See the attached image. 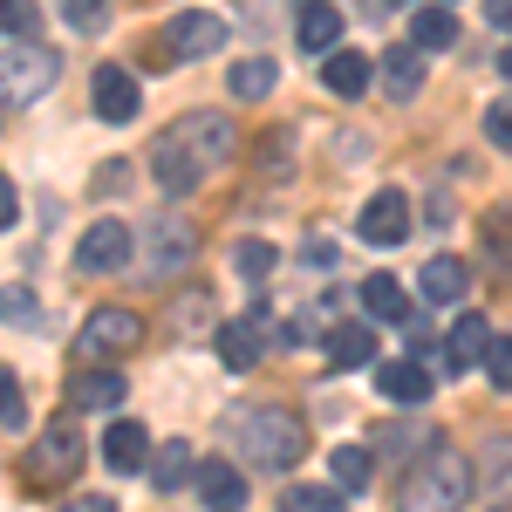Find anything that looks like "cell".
Wrapping results in <instances>:
<instances>
[{
  "instance_id": "obj_1",
  "label": "cell",
  "mask_w": 512,
  "mask_h": 512,
  "mask_svg": "<svg viewBox=\"0 0 512 512\" xmlns=\"http://www.w3.org/2000/svg\"><path fill=\"white\" fill-rule=\"evenodd\" d=\"M233 151H239L233 117H219V110H185V117L158 137L151 171H158L164 198H185V192H198L219 164H233Z\"/></svg>"
},
{
  "instance_id": "obj_2",
  "label": "cell",
  "mask_w": 512,
  "mask_h": 512,
  "mask_svg": "<svg viewBox=\"0 0 512 512\" xmlns=\"http://www.w3.org/2000/svg\"><path fill=\"white\" fill-rule=\"evenodd\" d=\"M233 437H239V458L260 465V472H287L308 458V424L280 403H246L233 417Z\"/></svg>"
},
{
  "instance_id": "obj_3",
  "label": "cell",
  "mask_w": 512,
  "mask_h": 512,
  "mask_svg": "<svg viewBox=\"0 0 512 512\" xmlns=\"http://www.w3.org/2000/svg\"><path fill=\"white\" fill-rule=\"evenodd\" d=\"M478 472L451 451V444H437V451H424L410 472H403V485H396V512H458L465 499H472Z\"/></svg>"
},
{
  "instance_id": "obj_4",
  "label": "cell",
  "mask_w": 512,
  "mask_h": 512,
  "mask_svg": "<svg viewBox=\"0 0 512 512\" xmlns=\"http://www.w3.org/2000/svg\"><path fill=\"white\" fill-rule=\"evenodd\" d=\"M62 76V62L41 48V41H14V48H0V110H28L41 103L48 89Z\"/></svg>"
},
{
  "instance_id": "obj_5",
  "label": "cell",
  "mask_w": 512,
  "mask_h": 512,
  "mask_svg": "<svg viewBox=\"0 0 512 512\" xmlns=\"http://www.w3.org/2000/svg\"><path fill=\"white\" fill-rule=\"evenodd\" d=\"M76 465H82L76 417H55V424L35 437V451H28V472H35V485H62V478H76Z\"/></svg>"
},
{
  "instance_id": "obj_6",
  "label": "cell",
  "mask_w": 512,
  "mask_h": 512,
  "mask_svg": "<svg viewBox=\"0 0 512 512\" xmlns=\"http://www.w3.org/2000/svg\"><path fill=\"white\" fill-rule=\"evenodd\" d=\"M137 342H144V321L130 315V308H96L76 335V362H103V355L137 349Z\"/></svg>"
},
{
  "instance_id": "obj_7",
  "label": "cell",
  "mask_w": 512,
  "mask_h": 512,
  "mask_svg": "<svg viewBox=\"0 0 512 512\" xmlns=\"http://www.w3.org/2000/svg\"><path fill=\"white\" fill-rule=\"evenodd\" d=\"M130 253H137L130 226H123V219H96V226L82 233V246H76V267L82 274H123Z\"/></svg>"
},
{
  "instance_id": "obj_8",
  "label": "cell",
  "mask_w": 512,
  "mask_h": 512,
  "mask_svg": "<svg viewBox=\"0 0 512 512\" xmlns=\"http://www.w3.org/2000/svg\"><path fill=\"white\" fill-rule=\"evenodd\" d=\"M226 35H233V28H226L219 14H178V21L164 28V41H171V55H178V62L219 55V48H226Z\"/></svg>"
},
{
  "instance_id": "obj_9",
  "label": "cell",
  "mask_w": 512,
  "mask_h": 512,
  "mask_svg": "<svg viewBox=\"0 0 512 512\" xmlns=\"http://www.w3.org/2000/svg\"><path fill=\"white\" fill-rule=\"evenodd\" d=\"M212 342H219V362H226V369H253L260 349H267V315L219 321V328H212Z\"/></svg>"
},
{
  "instance_id": "obj_10",
  "label": "cell",
  "mask_w": 512,
  "mask_h": 512,
  "mask_svg": "<svg viewBox=\"0 0 512 512\" xmlns=\"http://www.w3.org/2000/svg\"><path fill=\"white\" fill-rule=\"evenodd\" d=\"M431 362H417V355H390V362H376V390L390 396V403H424L431 396Z\"/></svg>"
},
{
  "instance_id": "obj_11",
  "label": "cell",
  "mask_w": 512,
  "mask_h": 512,
  "mask_svg": "<svg viewBox=\"0 0 512 512\" xmlns=\"http://www.w3.org/2000/svg\"><path fill=\"white\" fill-rule=\"evenodd\" d=\"M355 226H362L369 246H396V239L410 233V198H403V192H376L369 205H362V219H355Z\"/></svg>"
},
{
  "instance_id": "obj_12",
  "label": "cell",
  "mask_w": 512,
  "mask_h": 512,
  "mask_svg": "<svg viewBox=\"0 0 512 512\" xmlns=\"http://www.w3.org/2000/svg\"><path fill=\"white\" fill-rule=\"evenodd\" d=\"M137 110H144L137 76H130V69H96V117L103 123H130Z\"/></svg>"
},
{
  "instance_id": "obj_13",
  "label": "cell",
  "mask_w": 512,
  "mask_h": 512,
  "mask_svg": "<svg viewBox=\"0 0 512 512\" xmlns=\"http://www.w3.org/2000/svg\"><path fill=\"white\" fill-rule=\"evenodd\" d=\"M69 403H76V410H117L123 376L110 369V362H82L76 376H69Z\"/></svg>"
},
{
  "instance_id": "obj_14",
  "label": "cell",
  "mask_w": 512,
  "mask_h": 512,
  "mask_svg": "<svg viewBox=\"0 0 512 512\" xmlns=\"http://www.w3.org/2000/svg\"><path fill=\"white\" fill-rule=\"evenodd\" d=\"M369 76H383V96L410 103L424 89V48H383V62H369Z\"/></svg>"
},
{
  "instance_id": "obj_15",
  "label": "cell",
  "mask_w": 512,
  "mask_h": 512,
  "mask_svg": "<svg viewBox=\"0 0 512 512\" xmlns=\"http://www.w3.org/2000/svg\"><path fill=\"white\" fill-rule=\"evenodd\" d=\"M103 465H110V472H144V465H151V437H144L137 417H117V424L103 431Z\"/></svg>"
},
{
  "instance_id": "obj_16",
  "label": "cell",
  "mask_w": 512,
  "mask_h": 512,
  "mask_svg": "<svg viewBox=\"0 0 512 512\" xmlns=\"http://www.w3.org/2000/svg\"><path fill=\"white\" fill-rule=\"evenodd\" d=\"M417 287H424V301H431V308H451V301H465L472 274H465V260H458V253H437V260H424Z\"/></svg>"
},
{
  "instance_id": "obj_17",
  "label": "cell",
  "mask_w": 512,
  "mask_h": 512,
  "mask_svg": "<svg viewBox=\"0 0 512 512\" xmlns=\"http://www.w3.org/2000/svg\"><path fill=\"white\" fill-rule=\"evenodd\" d=\"M321 89H328V96H362V89H369V55L328 48V55H321Z\"/></svg>"
},
{
  "instance_id": "obj_18",
  "label": "cell",
  "mask_w": 512,
  "mask_h": 512,
  "mask_svg": "<svg viewBox=\"0 0 512 512\" xmlns=\"http://www.w3.org/2000/svg\"><path fill=\"white\" fill-rule=\"evenodd\" d=\"M328 369H362L369 355H376V335L362 328V321H342V328H328Z\"/></svg>"
},
{
  "instance_id": "obj_19",
  "label": "cell",
  "mask_w": 512,
  "mask_h": 512,
  "mask_svg": "<svg viewBox=\"0 0 512 512\" xmlns=\"http://www.w3.org/2000/svg\"><path fill=\"white\" fill-rule=\"evenodd\" d=\"M192 226L185 219H171V226H158V239H151V280H164V274H178L185 260H192Z\"/></svg>"
},
{
  "instance_id": "obj_20",
  "label": "cell",
  "mask_w": 512,
  "mask_h": 512,
  "mask_svg": "<svg viewBox=\"0 0 512 512\" xmlns=\"http://www.w3.org/2000/svg\"><path fill=\"white\" fill-rule=\"evenodd\" d=\"M226 82H233L239 103H260V96H274V89H280V62H274V55H246V62H233V76H226Z\"/></svg>"
},
{
  "instance_id": "obj_21",
  "label": "cell",
  "mask_w": 512,
  "mask_h": 512,
  "mask_svg": "<svg viewBox=\"0 0 512 512\" xmlns=\"http://www.w3.org/2000/svg\"><path fill=\"white\" fill-rule=\"evenodd\" d=\"M485 342H492V321L485 315H458L451 321V342H444V355H451L444 369H472L478 355H485Z\"/></svg>"
},
{
  "instance_id": "obj_22",
  "label": "cell",
  "mask_w": 512,
  "mask_h": 512,
  "mask_svg": "<svg viewBox=\"0 0 512 512\" xmlns=\"http://www.w3.org/2000/svg\"><path fill=\"white\" fill-rule=\"evenodd\" d=\"M198 492L212 512H246V478L233 465H198Z\"/></svg>"
},
{
  "instance_id": "obj_23",
  "label": "cell",
  "mask_w": 512,
  "mask_h": 512,
  "mask_svg": "<svg viewBox=\"0 0 512 512\" xmlns=\"http://www.w3.org/2000/svg\"><path fill=\"white\" fill-rule=\"evenodd\" d=\"M192 444H185V437H164V451L158 458H151V485H158V492H185V485H192Z\"/></svg>"
},
{
  "instance_id": "obj_24",
  "label": "cell",
  "mask_w": 512,
  "mask_h": 512,
  "mask_svg": "<svg viewBox=\"0 0 512 512\" xmlns=\"http://www.w3.org/2000/svg\"><path fill=\"white\" fill-rule=\"evenodd\" d=\"M301 48H308V55L342 48V14H335L328 0H308V7H301Z\"/></svg>"
},
{
  "instance_id": "obj_25",
  "label": "cell",
  "mask_w": 512,
  "mask_h": 512,
  "mask_svg": "<svg viewBox=\"0 0 512 512\" xmlns=\"http://www.w3.org/2000/svg\"><path fill=\"white\" fill-rule=\"evenodd\" d=\"M458 41V21H451V7H417L410 14V48H424V55H444Z\"/></svg>"
},
{
  "instance_id": "obj_26",
  "label": "cell",
  "mask_w": 512,
  "mask_h": 512,
  "mask_svg": "<svg viewBox=\"0 0 512 512\" xmlns=\"http://www.w3.org/2000/svg\"><path fill=\"white\" fill-rule=\"evenodd\" d=\"M478 478H485L499 499H512V437L506 431H492L485 444H478Z\"/></svg>"
},
{
  "instance_id": "obj_27",
  "label": "cell",
  "mask_w": 512,
  "mask_h": 512,
  "mask_svg": "<svg viewBox=\"0 0 512 512\" xmlns=\"http://www.w3.org/2000/svg\"><path fill=\"white\" fill-rule=\"evenodd\" d=\"M362 308H369V315H383V321H410L403 287H396L390 274H369V280H362Z\"/></svg>"
},
{
  "instance_id": "obj_28",
  "label": "cell",
  "mask_w": 512,
  "mask_h": 512,
  "mask_svg": "<svg viewBox=\"0 0 512 512\" xmlns=\"http://www.w3.org/2000/svg\"><path fill=\"white\" fill-rule=\"evenodd\" d=\"M342 485H287L280 492V512H342Z\"/></svg>"
},
{
  "instance_id": "obj_29",
  "label": "cell",
  "mask_w": 512,
  "mask_h": 512,
  "mask_svg": "<svg viewBox=\"0 0 512 512\" xmlns=\"http://www.w3.org/2000/svg\"><path fill=\"white\" fill-rule=\"evenodd\" d=\"M328 472H335V485H342V492H362V485H369V472H376V458H369L362 444H342V451L328 458Z\"/></svg>"
},
{
  "instance_id": "obj_30",
  "label": "cell",
  "mask_w": 512,
  "mask_h": 512,
  "mask_svg": "<svg viewBox=\"0 0 512 512\" xmlns=\"http://www.w3.org/2000/svg\"><path fill=\"white\" fill-rule=\"evenodd\" d=\"M485 253L499 260V274H512V205H492V219H485Z\"/></svg>"
},
{
  "instance_id": "obj_31",
  "label": "cell",
  "mask_w": 512,
  "mask_h": 512,
  "mask_svg": "<svg viewBox=\"0 0 512 512\" xmlns=\"http://www.w3.org/2000/svg\"><path fill=\"white\" fill-rule=\"evenodd\" d=\"M110 7H117V0H62V21H69L76 35H96V28L110 21Z\"/></svg>"
},
{
  "instance_id": "obj_32",
  "label": "cell",
  "mask_w": 512,
  "mask_h": 512,
  "mask_svg": "<svg viewBox=\"0 0 512 512\" xmlns=\"http://www.w3.org/2000/svg\"><path fill=\"white\" fill-rule=\"evenodd\" d=\"M233 267L246 280H267V274H274V246H267V239H246V246L233 253Z\"/></svg>"
},
{
  "instance_id": "obj_33",
  "label": "cell",
  "mask_w": 512,
  "mask_h": 512,
  "mask_svg": "<svg viewBox=\"0 0 512 512\" xmlns=\"http://www.w3.org/2000/svg\"><path fill=\"white\" fill-rule=\"evenodd\" d=\"M0 321L7 328H35V294L28 287H0Z\"/></svg>"
},
{
  "instance_id": "obj_34",
  "label": "cell",
  "mask_w": 512,
  "mask_h": 512,
  "mask_svg": "<svg viewBox=\"0 0 512 512\" xmlns=\"http://www.w3.org/2000/svg\"><path fill=\"white\" fill-rule=\"evenodd\" d=\"M0 28H7V35H35L41 7H35V0H0Z\"/></svg>"
},
{
  "instance_id": "obj_35",
  "label": "cell",
  "mask_w": 512,
  "mask_h": 512,
  "mask_svg": "<svg viewBox=\"0 0 512 512\" xmlns=\"http://www.w3.org/2000/svg\"><path fill=\"white\" fill-rule=\"evenodd\" d=\"M478 362H485V376H492V383H499V390H512V342H506V335H492V342H485V355H478Z\"/></svg>"
},
{
  "instance_id": "obj_36",
  "label": "cell",
  "mask_w": 512,
  "mask_h": 512,
  "mask_svg": "<svg viewBox=\"0 0 512 512\" xmlns=\"http://www.w3.org/2000/svg\"><path fill=\"white\" fill-rule=\"evenodd\" d=\"M485 137H492L499 151H512V96H499V103L485 110Z\"/></svg>"
},
{
  "instance_id": "obj_37",
  "label": "cell",
  "mask_w": 512,
  "mask_h": 512,
  "mask_svg": "<svg viewBox=\"0 0 512 512\" xmlns=\"http://www.w3.org/2000/svg\"><path fill=\"white\" fill-rule=\"evenodd\" d=\"M0 424H28V403H21V383L0 376Z\"/></svg>"
},
{
  "instance_id": "obj_38",
  "label": "cell",
  "mask_w": 512,
  "mask_h": 512,
  "mask_svg": "<svg viewBox=\"0 0 512 512\" xmlns=\"http://www.w3.org/2000/svg\"><path fill=\"white\" fill-rule=\"evenodd\" d=\"M260 144H267L260 151V171H287V130H267Z\"/></svg>"
},
{
  "instance_id": "obj_39",
  "label": "cell",
  "mask_w": 512,
  "mask_h": 512,
  "mask_svg": "<svg viewBox=\"0 0 512 512\" xmlns=\"http://www.w3.org/2000/svg\"><path fill=\"white\" fill-rule=\"evenodd\" d=\"M21 219V192H14V178H0V233Z\"/></svg>"
},
{
  "instance_id": "obj_40",
  "label": "cell",
  "mask_w": 512,
  "mask_h": 512,
  "mask_svg": "<svg viewBox=\"0 0 512 512\" xmlns=\"http://www.w3.org/2000/svg\"><path fill=\"white\" fill-rule=\"evenodd\" d=\"M485 14H492V28H499V35H512V0H485Z\"/></svg>"
},
{
  "instance_id": "obj_41",
  "label": "cell",
  "mask_w": 512,
  "mask_h": 512,
  "mask_svg": "<svg viewBox=\"0 0 512 512\" xmlns=\"http://www.w3.org/2000/svg\"><path fill=\"white\" fill-rule=\"evenodd\" d=\"M308 260L315 267H335V239H308Z\"/></svg>"
},
{
  "instance_id": "obj_42",
  "label": "cell",
  "mask_w": 512,
  "mask_h": 512,
  "mask_svg": "<svg viewBox=\"0 0 512 512\" xmlns=\"http://www.w3.org/2000/svg\"><path fill=\"white\" fill-rule=\"evenodd\" d=\"M69 512H117V506H110V499H76Z\"/></svg>"
},
{
  "instance_id": "obj_43",
  "label": "cell",
  "mask_w": 512,
  "mask_h": 512,
  "mask_svg": "<svg viewBox=\"0 0 512 512\" xmlns=\"http://www.w3.org/2000/svg\"><path fill=\"white\" fill-rule=\"evenodd\" d=\"M499 69H506V76H512V55H506V62H499Z\"/></svg>"
}]
</instances>
